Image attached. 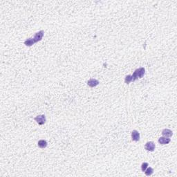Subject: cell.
Returning <instances> with one entry per match:
<instances>
[{
    "label": "cell",
    "instance_id": "cell-1",
    "mask_svg": "<svg viewBox=\"0 0 177 177\" xmlns=\"http://www.w3.org/2000/svg\"><path fill=\"white\" fill-rule=\"evenodd\" d=\"M145 69H144L143 67H141V68H139V69H136L134 71V73L132 75V81H135L138 78H142L144 76V75H145Z\"/></svg>",
    "mask_w": 177,
    "mask_h": 177
},
{
    "label": "cell",
    "instance_id": "cell-2",
    "mask_svg": "<svg viewBox=\"0 0 177 177\" xmlns=\"http://www.w3.org/2000/svg\"><path fill=\"white\" fill-rule=\"evenodd\" d=\"M35 120L37 122V124H39L40 125H42L46 122V116L45 115H39L37 117L35 118Z\"/></svg>",
    "mask_w": 177,
    "mask_h": 177
},
{
    "label": "cell",
    "instance_id": "cell-3",
    "mask_svg": "<svg viewBox=\"0 0 177 177\" xmlns=\"http://www.w3.org/2000/svg\"><path fill=\"white\" fill-rule=\"evenodd\" d=\"M155 148H156L155 143L154 142H152V141L148 142L147 143L145 144V149L147 151H154L155 149Z\"/></svg>",
    "mask_w": 177,
    "mask_h": 177
},
{
    "label": "cell",
    "instance_id": "cell-4",
    "mask_svg": "<svg viewBox=\"0 0 177 177\" xmlns=\"http://www.w3.org/2000/svg\"><path fill=\"white\" fill-rule=\"evenodd\" d=\"M44 30H40V31H39V32H37L36 34H35V37H33V39H34V40L35 42H39V41L42 40V37L44 36Z\"/></svg>",
    "mask_w": 177,
    "mask_h": 177
},
{
    "label": "cell",
    "instance_id": "cell-5",
    "mask_svg": "<svg viewBox=\"0 0 177 177\" xmlns=\"http://www.w3.org/2000/svg\"><path fill=\"white\" fill-rule=\"evenodd\" d=\"M132 139L133 141H138L140 140V133L137 130H133L132 132Z\"/></svg>",
    "mask_w": 177,
    "mask_h": 177
},
{
    "label": "cell",
    "instance_id": "cell-6",
    "mask_svg": "<svg viewBox=\"0 0 177 177\" xmlns=\"http://www.w3.org/2000/svg\"><path fill=\"white\" fill-rule=\"evenodd\" d=\"M99 84V81L97 80L96 79H90L89 80L87 81V85L90 87H95L97 85H98Z\"/></svg>",
    "mask_w": 177,
    "mask_h": 177
},
{
    "label": "cell",
    "instance_id": "cell-7",
    "mask_svg": "<svg viewBox=\"0 0 177 177\" xmlns=\"http://www.w3.org/2000/svg\"><path fill=\"white\" fill-rule=\"evenodd\" d=\"M170 141H171L170 138H167V137H165V136L161 137V138L159 139V143L160 144H161V145H166V144H168Z\"/></svg>",
    "mask_w": 177,
    "mask_h": 177
},
{
    "label": "cell",
    "instance_id": "cell-8",
    "mask_svg": "<svg viewBox=\"0 0 177 177\" xmlns=\"http://www.w3.org/2000/svg\"><path fill=\"white\" fill-rule=\"evenodd\" d=\"M162 134L165 137H171L173 135V132L169 129H164L162 131Z\"/></svg>",
    "mask_w": 177,
    "mask_h": 177
},
{
    "label": "cell",
    "instance_id": "cell-9",
    "mask_svg": "<svg viewBox=\"0 0 177 177\" xmlns=\"http://www.w3.org/2000/svg\"><path fill=\"white\" fill-rule=\"evenodd\" d=\"M35 43V42L34 40V39L32 38V37H30L29 39H27V40L24 42V44L26 45V46H33Z\"/></svg>",
    "mask_w": 177,
    "mask_h": 177
},
{
    "label": "cell",
    "instance_id": "cell-10",
    "mask_svg": "<svg viewBox=\"0 0 177 177\" xmlns=\"http://www.w3.org/2000/svg\"><path fill=\"white\" fill-rule=\"evenodd\" d=\"M38 146H39V148H42V149H43V148H45L46 146H47V142L46 141V140H40L38 141Z\"/></svg>",
    "mask_w": 177,
    "mask_h": 177
},
{
    "label": "cell",
    "instance_id": "cell-11",
    "mask_svg": "<svg viewBox=\"0 0 177 177\" xmlns=\"http://www.w3.org/2000/svg\"><path fill=\"white\" fill-rule=\"evenodd\" d=\"M154 172V170H153V168H151V167H148L145 171V174L147 175V176H151V174H153Z\"/></svg>",
    "mask_w": 177,
    "mask_h": 177
},
{
    "label": "cell",
    "instance_id": "cell-12",
    "mask_svg": "<svg viewBox=\"0 0 177 177\" xmlns=\"http://www.w3.org/2000/svg\"><path fill=\"white\" fill-rule=\"evenodd\" d=\"M125 82L126 84H129L131 82H132V75H127L125 77Z\"/></svg>",
    "mask_w": 177,
    "mask_h": 177
},
{
    "label": "cell",
    "instance_id": "cell-13",
    "mask_svg": "<svg viewBox=\"0 0 177 177\" xmlns=\"http://www.w3.org/2000/svg\"><path fill=\"white\" fill-rule=\"evenodd\" d=\"M148 166H149V164H148V162H143L142 164V165H141V170H142V171L145 172V170L148 167Z\"/></svg>",
    "mask_w": 177,
    "mask_h": 177
}]
</instances>
